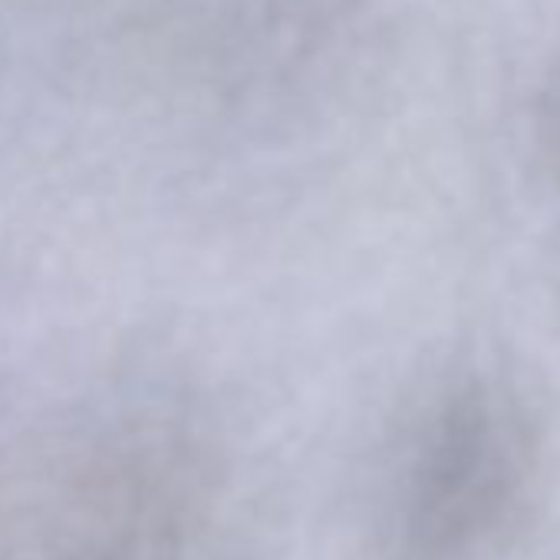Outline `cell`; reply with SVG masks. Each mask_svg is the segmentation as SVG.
I'll use <instances>...</instances> for the list:
<instances>
[{
    "label": "cell",
    "mask_w": 560,
    "mask_h": 560,
    "mask_svg": "<svg viewBox=\"0 0 560 560\" xmlns=\"http://www.w3.org/2000/svg\"><path fill=\"white\" fill-rule=\"evenodd\" d=\"M521 435L491 402H465L425 448L406 508L409 544L445 553L491 524L521 475Z\"/></svg>",
    "instance_id": "obj_1"
}]
</instances>
